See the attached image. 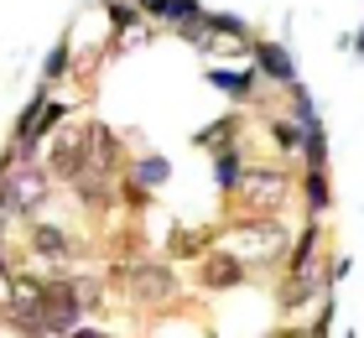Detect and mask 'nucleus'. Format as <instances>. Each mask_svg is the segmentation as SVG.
<instances>
[{
    "instance_id": "nucleus-22",
    "label": "nucleus",
    "mask_w": 364,
    "mask_h": 338,
    "mask_svg": "<svg viewBox=\"0 0 364 338\" xmlns=\"http://www.w3.org/2000/svg\"><path fill=\"white\" fill-rule=\"evenodd\" d=\"M302 167H328V135H323V130H312V135H307V146H302Z\"/></svg>"
},
{
    "instance_id": "nucleus-25",
    "label": "nucleus",
    "mask_w": 364,
    "mask_h": 338,
    "mask_svg": "<svg viewBox=\"0 0 364 338\" xmlns=\"http://www.w3.org/2000/svg\"><path fill=\"white\" fill-rule=\"evenodd\" d=\"M0 328H6V307H0Z\"/></svg>"
},
{
    "instance_id": "nucleus-10",
    "label": "nucleus",
    "mask_w": 364,
    "mask_h": 338,
    "mask_svg": "<svg viewBox=\"0 0 364 338\" xmlns=\"http://www.w3.org/2000/svg\"><path fill=\"white\" fill-rule=\"evenodd\" d=\"M31 255H37L42 265H68L78 255V245L68 240V229H63V224H47V218H42V224L31 229Z\"/></svg>"
},
{
    "instance_id": "nucleus-19",
    "label": "nucleus",
    "mask_w": 364,
    "mask_h": 338,
    "mask_svg": "<svg viewBox=\"0 0 364 338\" xmlns=\"http://www.w3.org/2000/svg\"><path fill=\"white\" fill-rule=\"evenodd\" d=\"M167 240H172L167 250H172V255H182V260H193V255H203V250H208V245H203V240H198V234H193V229H172V234H167Z\"/></svg>"
},
{
    "instance_id": "nucleus-13",
    "label": "nucleus",
    "mask_w": 364,
    "mask_h": 338,
    "mask_svg": "<svg viewBox=\"0 0 364 338\" xmlns=\"http://www.w3.org/2000/svg\"><path fill=\"white\" fill-rule=\"evenodd\" d=\"M240 172H245V146H235V135H229L224 146H213V182H219L224 193H235Z\"/></svg>"
},
{
    "instance_id": "nucleus-18",
    "label": "nucleus",
    "mask_w": 364,
    "mask_h": 338,
    "mask_svg": "<svg viewBox=\"0 0 364 338\" xmlns=\"http://www.w3.org/2000/svg\"><path fill=\"white\" fill-rule=\"evenodd\" d=\"M203 21H208L213 31H224V37H245V42H250V21H245V16H229V11H203Z\"/></svg>"
},
{
    "instance_id": "nucleus-24",
    "label": "nucleus",
    "mask_w": 364,
    "mask_h": 338,
    "mask_svg": "<svg viewBox=\"0 0 364 338\" xmlns=\"http://www.w3.org/2000/svg\"><path fill=\"white\" fill-rule=\"evenodd\" d=\"M0 255H6V213H0Z\"/></svg>"
},
{
    "instance_id": "nucleus-8",
    "label": "nucleus",
    "mask_w": 364,
    "mask_h": 338,
    "mask_svg": "<svg viewBox=\"0 0 364 338\" xmlns=\"http://www.w3.org/2000/svg\"><path fill=\"white\" fill-rule=\"evenodd\" d=\"M250 63L260 68V78L276 83V89H287V83H296V58L287 42H250Z\"/></svg>"
},
{
    "instance_id": "nucleus-15",
    "label": "nucleus",
    "mask_w": 364,
    "mask_h": 338,
    "mask_svg": "<svg viewBox=\"0 0 364 338\" xmlns=\"http://www.w3.org/2000/svg\"><path fill=\"white\" fill-rule=\"evenodd\" d=\"M318 250H323V229H318V224H307V229L287 245V270H307L312 260H318Z\"/></svg>"
},
{
    "instance_id": "nucleus-14",
    "label": "nucleus",
    "mask_w": 364,
    "mask_h": 338,
    "mask_svg": "<svg viewBox=\"0 0 364 338\" xmlns=\"http://www.w3.org/2000/svg\"><path fill=\"white\" fill-rule=\"evenodd\" d=\"M302 203L312 218H323L328 208H333V188H328V167H307L302 172Z\"/></svg>"
},
{
    "instance_id": "nucleus-1",
    "label": "nucleus",
    "mask_w": 364,
    "mask_h": 338,
    "mask_svg": "<svg viewBox=\"0 0 364 338\" xmlns=\"http://www.w3.org/2000/svg\"><path fill=\"white\" fill-rule=\"evenodd\" d=\"M287 245H291V234H287V224H281L276 213H245L240 224H229V234H224V250H235L250 270L255 265H276L287 255Z\"/></svg>"
},
{
    "instance_id": "nucleus-4",
    "label": "nucleus",
    "mask_w": 364,
    "mask_h": 338,
    "mask_svg": "<svg viewBox=\"0 0 364 338\" xmlns=\"http://www.w3.org/2000/svg\"><path fill=\"white\" fill-rule=\"evenodd\" d=\"M42 167H47L58 182H73V177L89 167V125H58V130L42 141Z\"/></svg>"
},
{
    "instance_id": "nucleus-12",
    "label": "nucleus",
    "mask_w": 364,
    "mask_h": 338,
    "mask_svg": "<svg viewBox=\"0 0 364 338\" xmlns=\"http://www.w3.org/2000/svg\"><path fill=\"white\" fill-rule=\"evenodd\" d=\"M125 177L136 182V188L156 193V188H167V182H172V162L156 157V151H146V157H130V162H125Z\"/></svg>"
},
{
    "instance_id": "nucleus-11",
    "label": "nucleus",
    "mask_w": 364,
    "mask_h": 338,
    "mask_svg": "<svg viewBox=\"0 0 364 338\" xmlns=\"http://www.w3.org/2000/svg\"><path fill=\"white\" fill-rule=\"evenodd\" d=\"M136 6H141L146 21H161V26H172V31L203 16V6H198V0H136Z\"/></svg>"
},
{
    "instance_id": "nucleus-23",
    "label": "nucleus",
    "mask_w": 364,
    "mask_h": 338,
    "mask_svg": "<svg viewBox=\"0 0 364 338\" xmlns=\"http://www.w3.org/2000/svg\"><path fill=\"white\" fill-rule=\"evenodd\" d=\"M349 53H354V58H364V21H359V31H354V42H349Z\"/></svg>"
},
{
    "instance_id": "nucleus-5",
    "label": "nucleus",
    "mask_w": 364,
    "mask_h": 338,
    "mask_svg": "<svg viewBox=\"0 0 364 338\" xmlns=\"http://www.w3.org/2000/svg\"><path fill=\"white\" fill-rule=\"evenodd\" d=\"M78 317H84V302H78V286L68 270H47V297H42V333H73Z\"/></svg>"
},
{
    "instance_id": "nucleus-9",
    "label": "nucleus",
    "mask_w": 364,
    "mask_h": 338,
    "mask_svg": "<svg viewBox=\"0 0 364 338\" xmlns=\"http://www.w3.org/2000/svg\"><path fill=\"white\" fill-rule=\"evenodd\" d=\"M245 265L235 250H203V270H198V276H203V286L208 292H235V286H245Z\"/></svg>"
},
{
    "instance_id": "nucleus-6",
    "label": "nucleus",
    "mask_w": 364,
    "mask_h": 338,
    "mask_svg": "<svg viewBox=\"0 0 364 338\" xmlns=\"http://www.w3.org/2000/svg\"><path fill=\"white\" fill-rule=\"evenodd\" d=\"M125 276H130V302H141V307H167L177 297V276L161 260H136Z\"/></svg>"
},
{
    "instance_id": "nucleus-2",
    "label": "nucleus",
    "mask_w": 364,
    "mask_h": 338,
    "mask_svg": "<svg viewBox=\"0 0 364 338\" xmlns=\"http://www.w3.org/2000/svg\"><path fill=\"white\" fill-rule=\"evenodd\" d=\"M0 188H6V213H21V218H37L53 198V172L42 162H11L0 172Z\"/></svg>"
},
{
    "instance_id": "nucleus-3",
    "label": "nucleus",
    "mask_w": 364,
    "mask_h": 338,
    "mask_svg": "<svg viewBox=\"0 0 364 338\" xmlns=\"http://www.w3.org/2000/svg\"><path fill=\"white\" fill-rule=\"evenodd\" d=\"M235 198H240V208L245 213H276L281 203L291 198V177L281 172V167H250L245 162V172H240V182H235Z\"/></svg>"
},
{
    "instance_id": "nucleus-20",
    "label": "nucleus",
    "mask_w": 364,
    "mask_h": 338,
    "mask_svg": "<svg viewBox=\"0 0 364 338\" xmlns=\"http://www.w3.org/2000/svg\"><path fill=\"white\" fill-rule=\"evenodd\" d=\"M73 286H78V302H84V312L105 307V281H94V276H73Z\"/></svg>"
},
{
    "instance_id": "nucleus-7",
    "label": "nucleus",
    "mask_w": 364,
    "mask_h": 338,
    "mask_svg": "<svg viewBox=\"0 0 364 338\" xmlns=\"http://www.w3.org/2000/svg\"><path fill=\"white\" fill-rule=\"evenodd\" d=\"M203 78H208V89H219L224 99H235V105H250L255 89H260V68L255 63H213Z\"/></svg>"
},
{
    "instance_id": "nucleus-17",
    "label": "nucleus",
    "mask_w": 364,
    "mask_h": 338,
    "mask_svg": "<svg viewBox=\"0 0 364 338\" xmlns=\"http://www.w3.org/2000/svg\"><path fill=\"white\" fill-rule=\"evenodd\" d=\"M68 115H73L68 99H53V94H47V105H42V115H37V130H31V141H47L58 125H68Z\"/></svg>"
},
{
    "instance_id": "nucleus-21",
    "label": "nucleus",
    "mask_w": 364,
    "mask_h": 338,
    "mask_svg": "<svg viewBox=\"0 0 364 338\" xmlns=\"http://www.w3.org/2000/svg\"><path fill=\"white\" fill-rule=\"evenodd\" d=\"M146 42H151L146 21H136V26H120V37H114V53H136V47H146Z\"/></svg>"
},
{
    "instance_id": "nucleus-16",
    "label": "nucleus",
    "mask_w": 364,
    "mask_h": 338,
    "mask_svg": "<svg viewBox=\"0 0 364 338\" xmlns=\"http://www.w3.org/2000/svg\"><path fill=\"white\" fill-rule=\"evenodd\" d=\"M68 73H73V37H58L53 53L42 58V73H37V78H42V83H63Z\"/></svg>"
}]
</instances>
